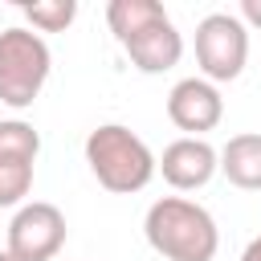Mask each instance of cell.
Listing matches in <instances>:
<instances>
[{
	"label": "cell",
	"instance_id": "1",
	"mask_svg": "<svg viewBox=\"0 0 261 261\" xmlns=\"http://www.w3.org/2000/svg\"><path fill=\"white\" fill-rule=\"evenodd\" d=\"M106 24L139 73H167L184 57V37L159 0H110Z\"/></svg>",
	"mask_w": 261,
	"mask_h": 261
},
{
	"label": "cell",
	"instance_id": "2",
	"mask_svg": "<svg viewBox=\"0 0 261 261\" xmlns=\"http://www.w3.org/2000/svg\"><path fill=\"white\" fill-rule=\"evenodd\" d=\"M143 237L163 261H212L220 249V228L212 212L188 196H163L143 216Z\"/></svg>",
	"mask_w": 261,
	"mask_h": 261
},
{
	"label": "cell",
	"instance_id": "3",
	"mask_svg": "<svg viewBox=\"0 0 261 261\" xmlns=\"http://www.w3.org/2000/svg\"><path fill=\"white\" fill-rule=\"evenodd\" d=\"M86 163H90L94 179L114 196L143 192L155 179L151 147L122 122H102V126H94L86 135Z\"/></svg>",
	"mask_w": 261,
	"mask_h": 261
},
{
	"label": "cell",
	"instance_id": "4",
	"mask_svg": "<svg viewBox=\"0 0 261 261\" xmlns=\"http://www.w3.org/2000/svg\"><path fill=\"white\" fill-rule=\"evenodd\" d=\"M53 69V53L41 33L24 24L0 29V102L12 110H29Z\"/></svg>",
	"mask_w": 261,
	"mask_h": 261
},
{
	"label": "cell",
	"instance_id": "5",
	"mask_svg": "<svg viewBox=\"0 0 261 261\" xmlns=\"http://www.w3.org/2000/svg\"><path fill=\"white\" fill-rule=\"evenodd\" d=\"M249 61V29L237 12H208L196 24V65L204 82H237Z\"/></svg>",
	"mask_w": 261,
	"mask_h": 261
},
{
	"label": "cell",
	"instance_id": "6",
	"mask_svg": "<svg viewBox=\"0 0 261 261\" xmlns=\"http://www.w3.org/2000/svg\"><path fill=\"white\" fill-rule=\"evenodd\" d=\"M65 245V212L49 200H29L8 220V253L20 261H57Z\"/></svg>",
	"mask_w": 261,
	"mask_h": 261
},
{
	"label": "cell",
	"instance_id": "7",
	"mask_svg": "<svg viewBox=\"0 0 261 261\" xmlns=\"http://www.w3.org/2000/svg\"><path fill=\"white\" fill-rule=\"evenodd\" d=\"M167 118L188 130V139H204V130H216L224 118V98L204 77H179L167 94Z\"/></svg>",
	"mask_w": 261,
	"mask_h": 261
},
{
	"label": "cell",
	"instance_id": "8",
	"mask_svg": "<svg viewBox=\"0 0 261 261\" xmlns=\"http://www.w3.org/2000/svg\"><path fill=\"white\" fill-rule=\"evenodd\" d=\"M155 171L175 188V192H196L204 188L216 171H220V159H216V147L208 139H175L163 147V155L155 159Z\"/></svg>",
	"mask_w": 261,
	"mask_h": 261
},
{
	"label": "cell",
	"instance_id": "9",
	"mask_svg": "<svg viewBox=\"0 0 261 261\" xmlns=\"http://www.w3.org/2000/svg\"><path fill=\"white\" fill-rule=\"evenodd\" d=\"M220 175L232 184V188H245V192H261V130H245V135H232L220 151Z\"/></svg>",
	"mask_w": 261,
	"mask_h": 261
},
{
	"label": "cell",
	"instance_id": "10",
	"mask_svg": "<svg viewBox=\"0 0 261 261\" xmlns=\"http://www.w3.org/2000/svg\"><path fill=\"white\" fill-rule=\"evenodd\" d=\"M41 155V135L24 118H0V159L16 163H37Z\"/></svg>",
	"mask_w": 261,
	"mask_h": 261
},
{
	"label": "cell",
	"instance_id": "11",
	"mask_svg": "<svg viewBox=\"0 0 261 261\" xmlns=\"http://www.w3.org/2000/svg\"><path fill=\"white\" fill-rule=\"evenodd\" d=\"M20 12L33 24V33H65L77 16V0H37V4H20Z\"/></svg>",
	"mask_w": 261,
	"mask_h": 261
},
{
	"label": "cell",
	"instance_id": "12",
	"mask_svg": "<svg viewBox=\"0 0 261 261\" xmlns=\"http://www.w3.org/2000/svg\"><path fill=\"white\" fill-rule=\"evenodd\" d=\"M29 188H33V163L0 159V208H20Z\"/></svg>",
	"mask_w": 261,
	"mask_h": 261
},
{
	"label": "cell",
	"instance_id": "13",
	"mask_svg": "<svg viewBox=\"0 0 261 261\" xmlns=\"http://www.w3.org/2000/svg\"><path fill=\"white\" fill-rule=\"evenodd\" d=\"M241 24L261 29V0H241Z\"/></svg>",
	"mask_w": 261,
	"mask_h": 261
},
{
	"label": "cell",
	"instance_id": "14",
	"mask_svg": "<svg viewBox=\"0 0 261 261\" xmlns=\"http://www.w3.org/2000/svg\"><path fill=\"white\" fill-rule=\"evenodd\" d=\"M241 261H261V237H253V241L245 245V253H241Z\"/></svg>",
	"mask_w": 261,
	"mask_h": 261
},
{
	"label": "cell",
	"instance_id": "15",
	"mask_svg": "<svg viewBox=\"0 0 261 261\" xmlns=\"http://www.w3.org/2000/svg\"><path fill=\"white\" fill-rule=\"evenodd\" d=\"M0 261H20V257H12L8 249H0Z\"/></svg>",
	"mask_w": 261,
	"mask_h": 261
}]
</instances>
